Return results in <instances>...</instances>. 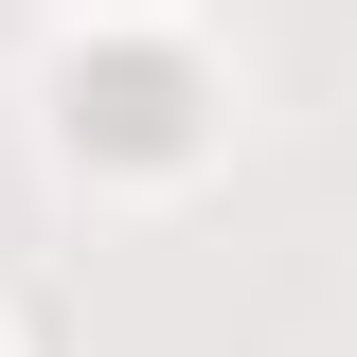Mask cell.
I'll return each instance as SVG.
<instances>
[{"label": "cell", "instance_id": "6da1fadb", "mask_svg": "<svg viewBox=\"0 0 357 357\" xmlns=\"http://www.w3.org/2000/svg\"><path fill=\"white\" fill-rule=\"evenodd\" d=\"M72 107H89V126H107V143H126V161H161V143H178V107H197V89H178L161 54H126V72H89Z\"/></svg>", "mask_w": 357, "mask_h": 357}]
</instances>
